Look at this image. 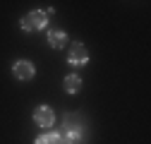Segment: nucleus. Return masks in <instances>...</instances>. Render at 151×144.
Masks as SVG:
<instances>
[{
    "label": "nucleus",
    "mask_w": 151,
    "mask_h": 144,
    "mask_svg": "<svg viewBox=\"0 0 151 144\" xmlns=\"http://www.w3.org/2000/svg\"><path fill=\"white\" fill-rule=\"evenodd\" d=\"M12 75H14V79H19V82H29V79L36 77V67H34L31 60H14Z\"/></svg>",
    "instance_id": "5"
},
{
    "label": "nucleus",
    "mask_w": 151,
    "mask_h": 144,
    "mask_svg": "<svg viewBox=\"0 0 151 144\" xmlns=\"http://www.w3.org/2000/svg\"><path fill=\"white\" fill-rule=\"evenodd\" d=\"M67 63L72 65V67H84L86 63H89V50H86V46L84 43H72L70 46V53H67Z\"/></svg>",
    "instance_id": "3"
},
{
    "label": "nucleus",
    "mask_w": 151,
    "mask_h": 144,
    "mask_svg": "<svg viewBox=\"0 0 151 144\" xmlns=\"http://www.w3.org/2000/svg\"><path fill=\"white\" fill-rule=\"evenodd\" d=\"M19 27H22V31H27V34L46 29V27H48V12H46V10H31V12H27L22 19H19Z\"/></svg>",
    "instance_id": "2"
},
{
    "label": "nucleus",
    "mask_w": 151,
    "mask_h": 144,
    "mask_svg": "<svg viewBox=\"0 0 151 144\" xmlns=\"http://www.w3.org/2000/svg\"><path fill=\"white\" fill-rule=\"evenodd\" d=\"M34 122L43 130H50L53 122H55V111L50 106H36L34 108Z\"/></svg>",
    "instance_id": "4"
},
{
    "label": "nucleus",
    "mask_w": 151,
    "mask_h": 144,
    "mask_svg": "<svg viewBox=\"0 0 151 144\" xmlns=\"http://www.w3.org/2000/svg\"><path fill=\"white\" fill-rule=\"evenodd\" d=\"M63 86H65L67 94H79V89H82V77H79V75H67L65 82H63Z\"/></svg>",
    "instance_id": "7"
},
{
    "label": "nucleus",
    "mask_w": 151,
    "mask_h": 144,
    "mask_svg": "<svg viewBox=\"0 0 151 144\" xmlns=\"http://www.w3.org/2000/svg\"><path fill=\"white\" fill-rule=\"evenodd\" d=\"M58 135H60L63 144H82V142H84V125H82L79 115L67 113L63 127L58 130Z\"/></svg>",
    "instance_id": "1"
},
{
    "label": "nucleus",
    "mask_w": 151,
    "mask_h": 144,
    "mask_svg": "<svg viewBox=\"0 0 151 144\" xmlns=\"http://www.w3.org/2000/svg\"><path fill=\"white\" fill-rule=\"evenodd\" d=\"M34 144H63V139H60L58 132H46V135H39V137H36Z\"/></svg>",
    "instance_id": "8"
},
{
    "label": "nucleus",
    "mask_w": 151,
    "mask_h": 144,
    "mask_svg": "<svg viewBox=\"0 0 151 144\" xmlns=\"http://www.w3.org/2000/svg\"><path fill=\"white\" fill-rule=\"evenodd\" d=\"M48 43H50V48H55V50L65 48V43H67V31H63V29H50V31H48Z\"/></svg>",
    "instance_id": "6"
}]
</instances>
